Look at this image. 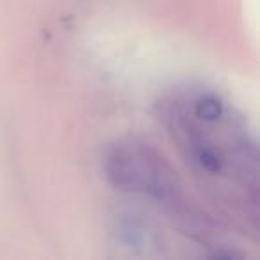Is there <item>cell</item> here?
Segmentation results:
<instances>
[{
  "label": "cell",
  "instance_id": "cell-1",
  "mask_svg": "<svg viewBox=\"0 0 260 260\" xmlns=\"http://www.w3.org/2000/svg\"><path fill=\"white\" fill-rule=\"evenodd\" d=\"M157 116L221 223L256 241L258 145L246 116L224 94L203 84L170 89L157 104Z\"/></svg>",
  "mask_w": 260,
  "mask_h": 260
},
{
  "label": "cell",
  "instance_id": "cell-2",
  "mask_svg": "<svg viewBox=\"0 0 260 260\" xmlns=\"http://www.w3.org/2000/svg\"><path fill=\"white\" fill-rule=\"evenodd\" d=\"M104 177L116 191L134 196L171 221L175 230L212 255L234 256L221 221H214L152 145L136 138L116 139L102 155Z\"/></svg>",
  "mask_w": 260,
  "mask_h": 260
}]
</instances>
